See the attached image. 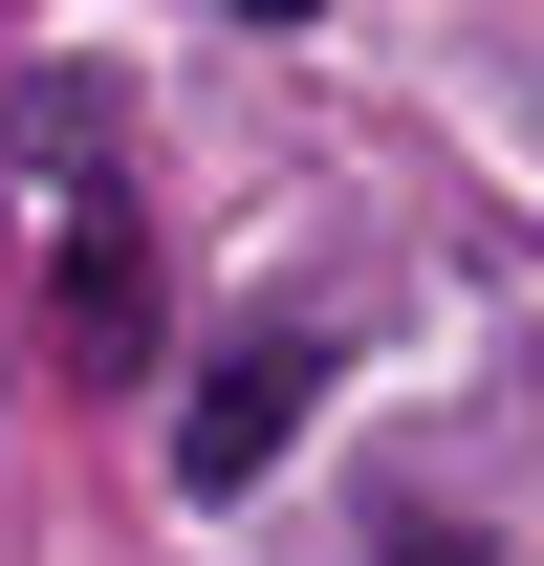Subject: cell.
I'll use <instances>...</instances> for the list:
<instances>
[{"instance_id":"2","label":"cell","mask_w":544,"mask_h":566,"mask_svg":"<svg viewBox=\"0 0 544 566\" xmlns=\"http://www.w3.org/2000/svg\"><path fill=\"white\" fill-rule=\"evenodd\" d=\"M44 327H66V370H132L153 349V218L132 197H66V218H44Z\"/></svg>"},{"instance_id":"1","label":"cell","mask_w":544,"mask_h":566,"mask_svg":"<svg viewBox=\"0 0 544 566\" xmlns=\"http://www.w3.org/2000/svg\"><path fill=\"white\" fill-rule=\"evenodd\" d=\"M305 415H327V349H305V327H240V349H197V392H175V480L240 501Z\"/></svg>"},{"instance_id":"3","label":"cell","mask_w":544,"mask_h":566,"mask_svg":"<svg viewBox=\"0 0 544 566\" xmlns=\"http://www.w3.org/2000/svg\"><path fill=\"white\" fill-rule=\"evenodd\" d=\"M240 22H305V0H240Z\"/></svg>"},{"instance_id":"4","label":"cell","mask_w":544,"mask_h":566,"mask_svg":"<svg viewBox=\"0 0 544 566\" xmlns=\"http://www.w3.org/2000/svg\"><path fill=\"white\" fill-rule=\"evenodd\" d=\"M523 370H544V349H523Z\"/></svg>"}]
</instances>
